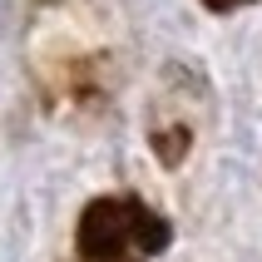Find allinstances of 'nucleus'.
<instances>
[{
  "mask_svg": "<svg viewBox=\"0 0 262 262\" xmlns=\"http://www.w3.org/2000/svg\"><path fill=\"white\" fill-rule=\"evenodd\" d=\"M134 218H139V203H124V198H99V203L84 208L79 218V252L89 262H114L119 252L134 243Z\"/></svg>",
  "mask_w": 262,
  "mask_h": 262,
  "instance_id": "obj_1",
  "label": "nucleus"
},
{
  "mask_svg": "<svg viewBox=\"0 0 262 262\" xmlns=\"http://www.w3.org/2000/svg\"><path fill=\"white\" fill-rule=\"evenodd\" d=\"M134 243H139V252H163L168 248V223L154 218L148 208H139V218H134Z\"/></svg>",
  "mask_w": 262,
  "mask_h": 262,
  "instance_id": "obj_2",
  "label": "nucleus"
},
{
  "mask_svg": "<svg viewBox=\"0 0 262 262\" xmlns=\"http://www.w3.org/2000/svg\"><path fill=\"white\" fill-rule=\"evenodd\" d=\"M159 154H163V159H168V163H178V159H183V154H188V134L178 129L173 139H163V134H159Z\"/></svg>",
  "mask_w": 262,
  "mask_h": 262,
  "instance_id": "obj_3",
  "label": "nucleus"
},
{
  "mask_svg": "<svg viewBox=\"0 0 262 262\" xmlns=\"http://www.w3.org/2000/svg\"><path fill=\"white\" fill-rule=\"evenodd\" d=\"M208 10H233V5H248V0H203Z\"/></svg>",
  "mask_w": 262,
  "mask_h": 262,
  "instance_id": "obj_4",
  "label": "nucleus"
}]
</instances>
